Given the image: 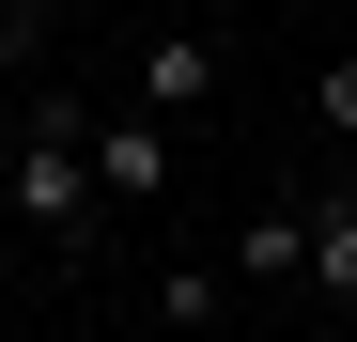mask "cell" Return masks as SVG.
I'll use <instances>...</instances> for the list:
<instances>
[{
  "label": "cell",
  "instance_id": "obj_3",
  "mask_svg": "<svg viewBox=\"0 0 357 342\" xmlns=\"http://www.w3.org/2000/svg\"><path fill=\"white\" fill-rule=\"evenodd\" d=\"M218 31H140V63H125V109H155V125H187V109H218Z\"/></svg>",
  "mask_w": 357,
  "mask_h": 342
},
{
  "label": "cell",
  "instance_id": "obj_5",
  "mask_svg": "<svg viewBox=\"0 0 357 342\" xmlns=\"http://www.w3.org/2000/svg\"><path fill=\"white\" fill-rule=\"evenodd\" d=\"M233 296H249L233 265H187V249L155 265V327H171V342H218V327H233Z\"/></svg>",
  "mask_w": 357,
  "mask_h": 342
},
{
  "label": "cell",
  "instance_id": "obj_4",
  "mask_svg": "<svg viewBox=\"0 0 357 342\" xmlns=\"http://www.w3.org/2000/svg\"><path fill=\"white\" fill-rule=\"evenodd\" d=\"M218 265L249 280V296H280V280H311V202H295V187H280V202H249V218H233V249H218Z\"/></svg>",
  "mask_w": 357,
  "mask_h": 342
},
{
  "label": "cell",
  "instance_id": "obj_10",
  "mask_svg": "<svg viewBox=\"0 0 357 342\" xmlns=\"http://www.w3.org/2000/svg\"><path fill=\"white\" fill-rule=\"evenodd\" d=\"M140 342H171V327H140Z\"/></svg>",
  "mask_w": 357,
  "mask_h": 342
},
{
  "label": "cell",
  "instance_id": "obj_2",
  "mask_svg": "<svg viewBox=\"0 0 357 342\" xmlns=\"http://www.w3.org/2000/svg\"><path fill=\"white\" fill-rule=\"evenodd\" d=\"M93 187H109V218H155L171 202V125L155 109H125V94L93 109Z\"/></svg>",
  "mask_w": 357,
  "mask_h": 342
},
{
  "label": "cell",
  "instance_id": "obj_8",
  "mask_svg": "<svg viewBox=\"0 0 357 342\" xmlns=\"http://www.w3.org/2000/svg\"><path fill=\"white\" fill-rule=\"evenodd\" d=\"M0 249H16V202H0Z\"/></svg>",
  "mask_w": 357,
  "mask_h": 342
},
{
  "label": "cell",
  "instance_id": "obj_1",
  "mask_svg": "<svg viewBox=\"0 0 357 342\" xmlns=\"http://www.w3.org/2000/svg\"><path fill=\"white\" fill-rule=\"evenodd\" d=\"M0 202H16V234H47V249H93V234H109L93 94H16V125H0Z\"/></svg>",
  "mask_w": 357,
  "mask_h": 342
},
{
  "label": "cell",
  "instance_id": "obj_6",
  "mask_svg": "<svg viewBox=\"0 0 357 342\" xmlns=\"http://www.w3.org/2000/svg\"><path fill=\"white\" fill-rule=\"evenodd\" d=\"M295 202H311V296H326V311H357V187L326 171V187H295Z\"/></svg>",
  "mask_w": 357,
  "mask_h": 342
},
{
  "label": "cell",
  "instance_id": "obj_7",
  "mask_svg": "<svg viewBox=\"0 0 357 342\" xmlns=\"http://www.w3.org/2000/svg\"><path fill=\"white\" fill-rule=\"evenodd\" d=\"M311 140H326V156H357V47L311 78Z\"/></svg>",
  "mask_w": 357,
  "mask_h": 342
},
{
  "label": "cell",
  "instance_id": "obj_9",
  "mask_svg": "<svg viewBox=\"0 0 357 342\" xmlns=\"http://www.w3.org/2000/svg\"><path fill=\"white\" fill-rule=\"evenodd\" d=\"M342 187H357V156H342Z\"/></svg>",
  "mask_w": 357,
  "mask_h": 342
}]
</instances>
